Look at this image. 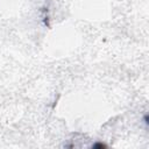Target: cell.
<instances>
[{
  "label": "cell",
  "instance_id": "6da1fadb",
  "mask_svg": "<svg viewBox=\"0 0 149 149\" xmlns=\"http://www.w3.org/2000/svg\"><path fill=\"white\" fill-rule=\"evenodd\" d=\"M104 147H106V146L102 144V143H95V144H93V148H104Z\"/></svg>",
  "mask_w": 149,
  "mask_h": 149
}]
</instances>
